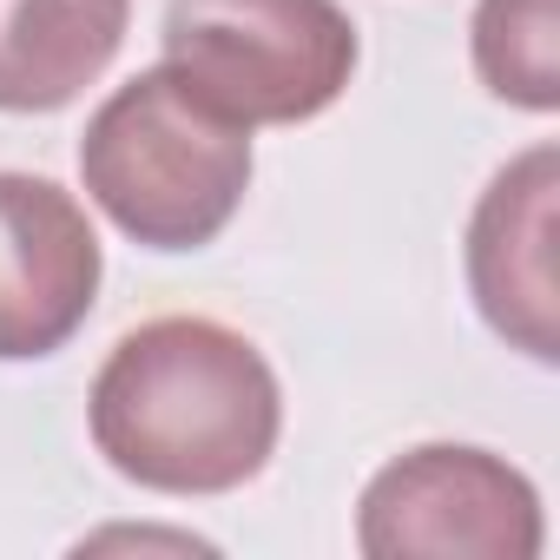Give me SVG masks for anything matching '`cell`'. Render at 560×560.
<instances>
[{
  "label": "cell",
  "mask_w": 560,
  "mask_h": 560,
  "mask_svg": "<svg viewBox=\"0 0 560 560\" xmlns=\"http://www.w3.org/2000/svg\"><path fill=\"white\" fill-rule=\"evenodd\" d=\"M93 448L152 494H231L264 475L284 389L250 337L211 317H159L113 343L86 396Z\"/></svg>",
  "instance_id": "obj_1"
},
{
  "label": "cell",
  "mask_w": 560,
  "mask_h": 560,
  "mask_svg": "<svg viewBox=\"0 0 560 560\" xmlns=\"http://www.w3.org/2000/svg\"><path fill=\"white\" fill-rule=\"evenodd\" d=\"M80 178L132 244L198 250L250 191V126L224 119L172 67H145L86 119Z\"/></svg>",
  "instance_id": "obj_2"
},
{
  "label": "cell",
  "mask_w": 560,
  "mask_h": 560,
  "mask_svg": "<svg viewBox=\"0 0 560 560\" xmlns=\"http://www.w3.org/2000/svg\"><path fill=\"white\" fill-rule=\"evenodd\" d=\"M165 67L237 126H298L343 100L357 21L337 0H172Z\"/></svg>",
  "instance_id": "obj_3"
},
{
  "label": "cell",
  "mask_w": 560,
  "mask_h": 560,
  "mask_svg": "<svg viewBox=\"0 0 560 560\" xmlns=\"http://www.w3.org/2000/svg\"><path fill=\"white\" fill-rule=\"evenodd\" d=\"M540 540L534 481L468 442L396 455L357 501V547L370 560H534Z\"/></svg>",
  "instance_id": "obj_4"
},
{
  "label": "cell",
  "mask_w": 560,
  "mask_h": 560,
  "mask_svg": "<svg viewBox=\"0 0 560 560\" xmlns=\"http://www.w3.org/2000/svg\"><path fill=\"white\" fill-rule=\"evenodd\" d=\"M100 231L73 191L0 172V363L54 357L100 298Z\"/></svg>",
  "instance_id": "obj_5"
},
{
  "label": "cell",
  "mask_w": 560,
  "mask_h": 560,
  "mask_svg": "<svg viewBox=\"0 0 560 560\" xmlns=\"http://www.w3.org/2000/svg\"><path fill=\"white\" fill-rule=\"evenodd\" d=\"M553 231H560V152L527 145L508 159L468 218V291L494 337L534 363H560V284H553Z\"/></svg>",
  "instance_id": "obj_6"
},
{
  "label": "cell",
  "mask_w": 560,
  "mask_h": 560,
  "mask_svg": "<svg viewBox=\"0 0 560 560\" xmlns=\"http://www.w3.org/2000/svg\"><path fill=\"white\" fill-rule=\"evenodd\" d=\"M132 0H0V113L73 106L126 47Z\"/></svg>",
  "instance_id": "obj_7"
},
{
  "label": "cell",
  "mask_w": 560,
  "mask_h": 560,
  "mask_svg": "<svg viewBox=\"0 0 560 560\" xmlns=\"http://www.w3.org/2000/svg\"><path fill=\"white\" fill-rule=\"evenodd\" d=\"M468 47L494 100L521 113L560 106V0H481Z\"/></svg>",
  "instance_id": "obj_8"
}]
</instances>
